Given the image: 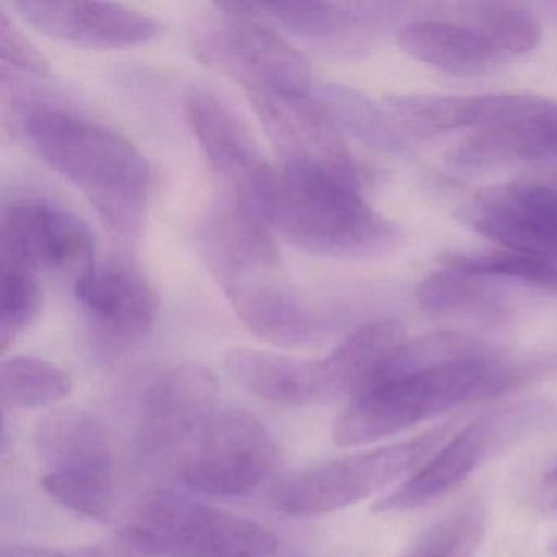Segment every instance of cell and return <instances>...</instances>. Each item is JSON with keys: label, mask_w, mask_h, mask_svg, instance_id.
<instances>
[{"label": "cell", "mask_w": 557, "mask_h": 557, "mask_svg": "<svg viewBox=\"0 0 557 557\" xmlns=\"http://www.w3.org/2000/svg\"><path fill=\"white\" fill-rule=\"evenodd\" d=\"M484 280L466 275L443 263L438 272L426 276L419 288L417 299L426 311L446 312L466 308H485L494 305L485 292Z\"/></svg>", "instance_id": "31"}, {"label": "cell", "mask_w": 557, "mask_h": 557, "mask_svg": "<svg viewBox=\"0 0 557 557\" xmlns=\"http://www.w3.org/2000/svg\"><path fill=\"white\" fill-rule=\"evenodd\" d=\"M2 262L67 276L73 286L96 269V243L73 211L41 200L14 201L2 211Z\"/></svg>", "instance_id": "10"}, {"label": "cell", "mask_w": 557, "mask_h": 557, "mask_svg": "<svg viewBox=\"0 0 557 557\" xmlns=\"http://www.w3.org/2000/svg\"><path fill=\"white\" fill-rule=\"evenodd\" d=\"M185 120L223 187V195L260 213L276 169L269 164L246 123L220 97L207 90L188 97Z\"/></svg>", "instance_id": "12"}, {"label": "cell", "mask_w": 557, "mask_h": 557, "mask_svg": "<svg viewBox=\"0 0 557 557\" xmlns=\"http://www.w3.org/2000/svg\"><path fill=\"white\" fill-rule=\"evenodd\" d=\"M12 8L41 34L97 50L139 47L164 30L158 18L110 2L15 0Z\"/></svg>", "instance_id": "14"}, {"label": "cell", "mask_w": 557, "mask_h": 557, "mask_svg": "<svg viewBox=\"0 0 557 557\" xmlns=\"http://www.w3.org/2000/svg\"><path fill=\"white\" fill-rule=\"evenodd\" d=\"M218 380L200 363L161 371L141 400L143 440L156 451H181L218 409Z\"/></svg>", "instance_id": "15"}, {"label": "cell", "mask_w": 557, "mask_h": 557, "mask_svg": "<svg viewBox=\"0 0 557 557\" xmlns=\"http://www.w3.org/2000/svg\"><path fill=\"white\" fill-rule=\"evenodd\" d=\"M318 99L341 128L347 129L371 148L391 154H406L409 149L406 133L397 126L393 115L363 94L337 84H325Z\"/></svg>", "instance_id": "24"}, {"label": "cell", "mask_w": 557, "mask_h": 557, "mask_svg": "<svg viewBox=\"0 0 557 557\" xmlns=\"http://www.w3.org/2000/svg\"><path fill=\"white\" fill-rule=\"evenodd\" d=\"M198 250L231 308L270 344H311L325 322L293 286L272 227L259 211L221 195L197 227Z\"/></svg>", "instance_id": "1"}, {"label": "cell", "mask_w": 557, "mask_h": 557, "mask_svg": "<svg viewBox=\"0 0 557 557\" xmlns=\"http://www.w3.org/2000/svg\"><path fill=\"white\" fill-rule=\"evenodd\" d=\"M267 135L282 156V164H298L329 172L360 187V172L345 143L342 128L324 103L311 92L250 90Z\"/></svg>", "instance_id": "11"}, {"label": "cell", "mask_w": 557, "mask_h": 557, "mask_svg": "<svg viewBox=\"0 0 557 557\" xmlns=\"http://www.w3.org/2000/svg\"><path fill=\"white\" fill-rule=\"evenodd\" d=\"M404 341L406 331L396 319H377L355 329L321 360L327 400L350 399Z\"/></svg>", "instance_id": "21"}, {"label": "cell", "mask_w": 557, "mask_h": 557, "mask_svg": "<svg viewBox=\"0 0 557 557\" xmlns=\"http://www.w3.org/2000/svg\"><path fill=\"white\" fill-rule=\"evenodd\" d=\"M73 377L44 358L14 355L0 364V397L11 409H37L66 399Z\"/></svg>", "instance_id": "25"}, {"label": "cell", "mask_w": 557, "mask_h": 557, "mask_svg": "<svg viewBox=\"0 0 557 557\" xmlns=\"http://www.w3.org/2000/svg\"><path fill=\"white\" fill-rule=\"evenodd\" d=\"M278 461L265 425L244 410L216 409L175 455L182 484L200 494L236 497L256 491Z\"/></svg>", "instance_id": "7"}, {"label": "cell", "mask_w": 557, "mask_h": 557, "mask_svg": "<svg viewBox=\"0 0 557 557\" xmlns=\"http://www.w3.org/2000/svg\"><path fill=\"white\" fill-rule=\"evenodd\" d=\"M0 57L4 73L15 71L41 77L50 70L44 54L25 38L4 11L0 12Z\"/></svg>", "instance_id": "32"}, {"label": "cell", "mask_w": 557, "mask_h": 557, "mask_svg": "<svg viewBox=\"0 0 557 557\" xmlns=\"http://www.w3.org/2000/svg\"><path fill=\"white\" fill-rule=\"evenodd\" d=\"M260 214L293 246L331 259L381 256L400 237L397 224L370 207L357 187L306 165L276 169Z\"/></svg>", "instance_id": "4"}, {"label": "cell", "mask_w": 557, "mask_h": 557, "mask_svg": "<svg viewBox=\"0 0 557 557\" xmlns=\"http://www.w3.org/2000/svg\"><path fill=\"white\" fill-rule=\"evenodd\" d=\"M443 263L484 282L507 280L557 292L556 257L502 249L500 252L488 253H453Z\"/></svg>", "instance_id": "28"}, {"label": "cell", "mask_w": 557, "mask_h": 557, "mask_svg": "<svg viewBox=\"0 0 557 557\" xmlns=\"http://www.w3.org/2000/svg\"><path fill=\"white\" fill-rule=\"evenodd\" d=\"M399 45L419 63L453 76H484L508 63L488 38L466 21L410 22L400 32Z\"/></svg>", "instance_id": "19"}, {"label": "cell", "mask_w": 557, "mask_h": 557, "mask_svg": "<svg viewBox=\"0 0 557 557\" xmlns=\"http://www.w3.org/2000/svg\"><path fill=\"white\" fill-rule=\"evenodd\" d=\"M240 12L282 25L285 30L312 41H338L363 34L371 22V5L332 2H233Z\"/></svg>", "instance_id": "23"}, {"label": "cell", "mask_w": 557, "mask_h": 557, "mask_svg": "<svg viewBox=\"0 0 557 557\" xmlns=\"http://www.w3.org/2000/svg\"><path fill=\"white\" fill-rule=\"evenodd\" d=\"M494 440V422L488 417H478L456 433L438 449L412 478L377 500V513H403L416 510L448 492L455 491L472 474L487 455Z\"/></svg>", "instance_id": "17"}, {"label": "cell", "mask_w": 557, "mask_h": 557, "mask_svg": "<svg viewBox=\"0 0 557 557\" xmlns=\"http://www.w3.org/2000/svg\"><path fill=\"white\" fill-rule=\"evenodd\" d=\"M44 306V289L37 273L2 262L0 270V350L2 354L37 321Z\"/></svg>", "instance_id": "30"}, {"label": "cell", "mask_w": 557, "mask_h": 557, "mask_svg": "<svg viewBox=\"0 0 557 557\" xmlns=\"http://www.w3.org/2000/svg\"><path fill=\"white\" fill-rule=\"evenodd\" d=\"M73 289L90 332L107 351L133 347L154 325L158 295L133 267L97 265Z\"/></svg>", "instance_id": "13"}, {"label": "cell", "mask_w": 557, "mask_h": 557, "mask_svg": "<svg viewBox=\"0 0 557 557\" xmlns=\"http://www.w3.org/2000/svg\"><path fill=\"white\" fill-rule=\"evenodd\" d=\"M524 376L520 364L494 350L371 384L348 399L332 425V438L342 448L368 445L462 404L500 396Z\"/></svg>", "instance_id": "3"}, {"label": "cell", "mask_w": 557, "mask_h": 557, "mask_svg": "<svg viewBox=\"0 0 557 557\" xmlns=\"http://www.w3.org/2000/svg\"><path fill=\"white\" fill-rule=\"evenodd\" d=\"M0 557H126L103 547H45L5 544Z\"/></svg>", "instance_id": "33"}, {"label": "cell", "mask_w": 557, "mask_h": 557, "mask_svg": "<svg viewBox=\"0 0 557 557\" xmlns=\"http://www.w3.org/2000/svg\"><path fill=\"white\" fill-rule=\"evenodd\" d=\"M448 432L449 426H436L416 438L293 472L276 482L270 500L293 517H319L350 507L429 461Z\"/></svg>", "instance_id": "6"}, {"label": "cell", "mask_w": 557, "mask_h": 557, "mask_svg": "<svg viewBox=\"0 0 557 557\" xmlns=\"http://www.w3.org/2000/svg\"><path fill=\"white\" fill-rule=\"evenodd\" d=\"M462 11L465 21L478 27L508 63L531 53L540 44V22L520 5L491 2L465 5Z\"/></svg>", "instance_id": "29"}, {"label": "cell", "mask_w": 557, "mask_h": 557, "mask_svg": "<svg viewBox=\"0 0 557 557\" xmlns=\"http://www.w3.org/2000/svg\"><path fill=\"white\" fill-rule=\"evenodd\" d=\"M547 99L531 94L482 96H389L387 112L404 133L426 138L455 129L479 132L540 112Z\"/></svg>", "instance_id": "16"}, {"label": "cell", "mask_w": 557, "mask_h": 557, "mask_svg": "<svg viewBox=\"0 0 557 557\" xmlns=\"http://www.w3.org/2000/svg\"><path fill=\"white\" fill-rule=\"evenodd\" d=\"M122 540L156 557H270L278 549L263 524L162 488L136 502Z\"/></svg>", "instance_id": "5"}, {"label": "cell", "mask_w": 557, "mask_h": 557, "mask_svg": "<svg viewBox=\"0 0 557 557\" xmlns=\"http://www.w3.org/2000/svg\"><path fill=\"white\" fill-rule=\"evenodd\" d=\"M35 446L50 471L115 466L109 435L83 410L60 409L45 416L35 429Z\"/></svg>", "instance_id": "22"}, {"label": "cell", "mask_w": 557, "mask_h": 557, "mask_svg": "<svg viewBox=\"0 0 557 557\" xmlns=\"http://www.w3.org/2000/svg\"><path fill=\"white\" fill-rule=\"evenodd\" d=\"M227 376L259 399L282 407L325 403L321 360L257 348H234L224 358Z\"/></svg>", "instance_id": "18"}, {"label": "cell", "mask_w": 557, "mask_h": 557, "mask_svg": "<svg viewBox=\"0 0 557 557\" xmlns=\"http://www.w3.org/2000/svg\"><path fill=\"white\" fill-rule=\"evenodd\" d=\"M557 161V103L466 139L451 156L456 168L481 171L515 162Z\"/></svg>", "instance_id": "20"}, {"label": "cell", "mask_w": 557, "mask_h": 557, "mask_svg": "<svg viewBox=\"0 0 557 557\" xmlns=\"http://www.w3.org/2000/svg\"><path fill=\"white\" fill-rule=\"evenodd\" d=\"M487 527L484 505L469 500L430 524L403 557H474Z\"/></svg>", "instance_id": "27"}, {"label": "cell", "mask_w": 557, "mask_h": 557, "mask_svg": "<svg viewBox=\"0 0 557 557\" xmlns=\"http://www.w3.org/2000/svg\"><path fill=\"white\" fill-rule=\"evenodd\" d=\"M21 125L38 158L76 185L110 230L138 233L154 172L126 136L50 103L25 107Z\"/></svg>", "instance_id": "2"}, {"label": "cell", "mask_w": 557, "mask_h": 557, "mask_svg": "<svg viewBox=\"0 0 557 557\" xmlns=\"http://www.w3.org/2000/svg\"><path fill=\"white\" fill-rule=\"evenodd\" d=\"M537 505L543 511H557V466L544 478L537 491Z\"/></svg>", "instance_id": "34"}, {"label": "cell", "mask_w": 557, "mask_h": 557, "mask_svg": "<svg viewBox=\"0 0 557 557\" xmlns=\"http://www.w3.org/2000/svg\"><path fill=\"white\" fill-rule=\"evenodd\" d=\"M41 485L67 510L103 523L112 520L119 504L115 466L48 471Z\"/></svg>", "instance_id": "26"}, {"label": "cell", "mask_w": 557, "mask_h": 557, "mask_svg": "<svg viewBox=\"0 0 557 557\" xmlns=\"http://www.w3.org/2000/svg\"><path fill=\"white\" fill-rule=\"evenodd\" d=\"M223 22L197 38L203 63L250 90L311 92L308 61L272 25L240 12L233 2L218 4Z\"/></svg>", "instance_id": "8"}, {"label": "cell", "mask_w": 557, "mask_h": 557, "mask_svg": "<svg viewBox=\"0 0 557 557\" xmlns=\"http://www.w3.org/2000/svg\"><path fill=\"white\" fill-rule=\"evenodd\" d=\"M459 220L504 250L557 259V174L484 188L459 208Z\"/></svg>", "instance_id": "9"}]
</instances>
